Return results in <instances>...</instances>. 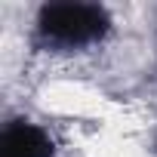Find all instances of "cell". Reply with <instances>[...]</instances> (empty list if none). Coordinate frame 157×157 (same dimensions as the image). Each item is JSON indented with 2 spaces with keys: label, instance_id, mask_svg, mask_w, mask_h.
I'll use <instances>...</instances> for the list:
<instances>
[{
  "label": "cell",
  "instance_id": "obj_1",
  "mask_svg": "<svg viewBox=\"0 0 157 157\" xmlns=\"http://www.w3.org/2000/svg\"><path fill=\"white\" fill-rule=\"evenodd\" d=\"M40 34L59 46H86L99 40L108 28V16L102 6L86 3H56L40 10Z\"/></svg>",
  "mask_w": 157,
  "mask_h": 157
},
{
  "label": "cell",
  "instance_id": "obj_2",
  "mask_svg": "<svg viewBox=\"0 0 157 157\" xmlns=\"http://www.w3.org/2000/svg\"><path fill=\"white\" fill-rule=\"evenodd\" d=\"M52 154V142L49 136L34 126V123H10L3 132V157H49Z\"/></svg>",
  "mask_w": 157,
  "mask_h": 157
}]
</instances>
